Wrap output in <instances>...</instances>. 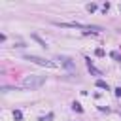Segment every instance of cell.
<instances>
[{"mask_svg":"<svg viewBox=\"0 0 121 121\" xmlns=\"http://www.w3.org/2000/svg\"><path fill=\"white\" fill-rule=\"evenodd\" d=\"M95 8H96L95 4H89V6H87V9H89V11H95Z\"/></svg>","mask_w":121,"mask_h":121,"instance_id":"277c9868","label":"cell"},{"mask_svg":"<svg viewBox=\"0 0 121 121\" xmlns=\"http://www.w3.org/2000/svg\"><path fill=\"white\" fill-rule=\"evenodd\" d=\"M96 85H98V87H104V89H108V85H106L104 81H96Z\"/></svg>","mask_w":121,"mask_h":121,"instance_id":"3957f363","label":"cell"},{"mask_svg":"<svg viewBox=\"0 0 121 121\" xmlns=\"http://www.w3.org/2000/svg\"><path fill=\"white\" fill-rule=\"evenodd\" d=\"M25 59H26V60H32V62H36V64H42V66H53V62L45 60V59H42V57H36V55H25Z\"/></svg>","mask_w":121,"mask_h":121,"instance_id":"7a4b0ae2","label":"cell"},{"mask_svg":"<svg viewBox=\"0 0 121 121\" xmlns=\"http://www.w3.org/2000/svg\"><path fill=\"white\" fill-rule=\"evenodd\" d=\"M43 81H45V78H42V76H38V78H36V76H28V78H26V79L23 81V85H25V87H30V89H32V87H40V85H42Z\"/></svg>","mask_w":121,"mask_h":121,"instance_id":"6da1fadb","label":"cell"},{"mask_svg":"<svg viewBox=\"0 0 121 121\" xmlns=\"http://www.w3.org/2000/svg\"><path fill=\"white\" fill-rule=\"evenodd\" d=\"M119 8H121V6H119Z\"/></svg>","mask_w":121,"mask_h":121,"instance_id":"5b68a950","label":"cell"}]
</instances>
